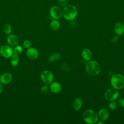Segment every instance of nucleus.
Segmentation results:
<instances>
[{
    "mask_svg": "<svg viewBox=\"0 0 124 124\" xmlns=\"http://www.w3.org/2000/svg\"><path fill=\"white\" fill-rule=\"evenodd\" d=\"M19 62V57L18 55L16 54H13L10 57V62L12 66H16Z\"/></svg>",
    "mask_w": 124,
    "mask_h": 124,
    "instance_id": "nucleus-18",
    "label": "nucleus"
},
{
    "mask_svg": "<svg viewBox=\"0 0 124 124\" xmlns=\"http://www.w3.org/2000/svg\"><path fill=\"white\" fill-rule=\"evenodd\" d=\"M117 102L118 103V105L121 107L124 108V98H119L117 100Z\"/></svg>",
    "mask_w": 124,
    "mask_h": 124,
    "instance_id": "nucleus-26",
    "label": "nucleus"
},
{
    "mask_svg": "<svg viewBox=\"0 0 124 124\" xmlns=\"http://www.w3.org/2000/svg\"><path fill=\"white\" fill-rule=\"evenodd\" d=\"M98 117L103 121H107L109 116V112L105 108H102L100 109L98 113Z\"/></svg>",
    "mask_w": 124,
    "mask_h": 124,
    "instance_id": "nucleus-14",
    "label": "nucleus"
},
{
    "mask_svg": "<svg viewBox=\"0 0 124 124\" xmlns=\"http://www.w3.org/2000/svg\"><path fill=\"white\" fill-rule=\"evenodd\" d=\"M13 53L14 51L12 48L7 45L2 46L0 48V54L4 58H10Z\"/></svg>",
    "mask_w": 124,
    "mask_h": 124,
    "instance_id": "nucleus-8",
    "label": "nucleus"
},
{
    "mask_svg": "<svg viewBox=\"0 0 124 124\" xmlns=\"http://www.w3.org/2000/svg\"><path fill=\"white\" fill-rule=\"evenodd\" d=\"M7 41L10 46H16L19 43V39L16 35L10 34L7 37Z\"/></svg>",
    "mask_w": 124,
    "mask_h": 124,
    "instance_id": "nucleus-13",
    "label": "nucleus"
},
{
    "mask_svg": "<svg viewBox=\"0 0 124 124\" xmlns=\"http://www.w3.org/2000/svg\"><path fill=\"white\" fill-rule=\"evenodd\" d=\"M40 78L41 80L45 84H50L53 80L54 75L51 71L45 70L41 73Z\"/></svg>",
    "mask_w": 124,
    "mask_h": 124,
    "instance_id": "nucleus-6",
    "label": "nucleus"
},
{
    "mask_svg": "<svg viewBox=\"0 0 124 124\" xmlns=\"http://www.w3.org/2000/svg\"><path fill=\"white\" fill-rule=\"evenodd\" d=\"M104 124V122H103V121H101V122H98L97 123V124Z\"/></svg>",
    "mask_w": 124,
    "mask_h": 124,
    "instance_id": "nucleus-29",
    "label": "nucleus"
},
{
    "mask_svg": "<svg viewBox=\"0 0 124 124\" xmlns=\"http://www.w3.org/2000/svg\"><path fill=\"white\" fill-rule=\"evenodd\" d=\"M114 30L117 35L119 36L123 35L124 33V25L122 22H117L114 25Z\"/></svg>",
    "mask_w": 124,
    "mask_h": 124,
    "instance_id": "nucleus-12",
    "label": "nucleus"
},
{
    "mask_svg": "<svg viewBox=\"0 0 124 124\" xmlns=\"http://www.w3.org/2000/svg\"><path fill=\"white\" fill-rule=\"evenodd\" d=\"M49 88L51 92L55 93H59L62 90V86L61 84L56 81L52 82L50 83Z\"/></svg>",
    "mask_w": 124,
    "mask_h": 124,
    "instance_id": "nucleus-11",
    "label": "nucleus"
},
{
    "mask_svg": "<svg viewBox=\"0 0 124 124\" xmlns=\"http://www.w3.org/2000/svg\"><path fill=\"white\" fill-rule=\"evenodd\" d=\"M60 57H61V55H60V53H53V54H51L48 57V60L50 62H54L55 61H56L59 60Z\"/></svg>",
    "mask_w": 124,
    "mask_h": 124,
    "instance_id": "nucleus-19",
    "label": "nucleus"
},
{
    "mask_svg": "<svg viewBox=\"0 0 124 124\" xmlns=\"http://www.w3.org/2000/svg\"><path fill=\"white\" fill-rule=\"evenodd\" d=\"M119 95L118 90L113 88L108 89L105 93L104 96L106 99L110 101L117 99L119 97Z\"/></svg>",
    "mask_w": 124,
    "mask_h": 124,
    "instance_id": "nucleus-5",
    "label": "nucleus"
},
{
    "mask_svg": "<svg viewBox=\"0 0 124 124\" xmlns=\"http://www.w3.org/2000/svg\"><path fill=\"white\" fill-rule=\"evenodd\" d=\"M83 118L84 121L89 124H94L96 123L98 116L95 111L93 109H87L83 114Z\"/></svg>",
    "mask_w": 124,
    "mask_h": 124,
    "instance_id": "nucleus-3",
    "label": "nucleus"
},
{
    "mask_svg": "<svg viewBox=\"0 0 124 124\" xmlns=\"http://www.w3.org/2000/svg\"><path fill=\"white\" fill-rule=\"evenodd\" d=\"M23 50V48L21 46H16V47L14 49V53L18 55L20 54Z\"/></svg>",
    "mask_w": 124,
    "mask_h": 124,
    "instance_id": "nucleus-21",
    "label": "nucleus"
},
{
    "mask_svg": "<svg viewBox=\"0 0 124 124\" xmlns=\"http://www.w3.org/2000/svg\"><path fill=\"white\" fill-rule=\"evenodd\" d=\"M13 76L10 73H5L0 77V82L2 84H7L9 83L12 80Z\"/></svg>",
    "mask_w": 124,
    "mask_h": 124,
    "instance_id": "nucleus-10",
    "label": "nucleus"
},
{
    "mask_svg": "<svg viewBox=\"0 0 124 124\" xmlns=\"http://www.w3.org/2000/svg\"><path fill=\"white\" fill-rule=\"evenodd\" d=\"M49 13L53 19H59L62 16V10L59 6L54 5L50 8Z\"/></svg>",
    "mask_w": 124,
    "mask_h": 124,
    "instance_id": "nucleus-7",
    "label": "nucleus"
},
{
    "mask_svg": "<svg viewBox=\"0 0 124 124\" xmlns=\"http://www.w3.org/2000/svg\"><path fill=\"white\" fill-rule=\"evenodd\" d=\"M81 56L85 61H89L92 58V53L89 49L84 48L82 51Z\"/></svg>",
    "mask_w": 124,
    "mask_h": 124,
    "instance_id": "nucleus-15",
    "label": "nucleus"
},
{
    "mask_svg": "<svg viewBox=\"0 0 124 124\" xmlns=\"http://www.w3.org/2000/svg\"><path fill=\"white\" fill-rule=\"evenodd\" d=\"M78 14V9L74 5H67L62 9V16L68 21H72L75 19Z\"/></svg>",
    "mask_w": 124,
    "mask_h": 124,
    "instance_id": "nucleus-1",
    "label": "nucleus"
},
{
    "mask_svg": "<svg viewBox=\"0 0 124 124\" xmlns=\"http://www.w3.org/2000/svg\"><path fill=\"white\" fill-rule=\"evenodd\" d=\"M85 69L87 74L89 75L95 76L99 73L100 66L97 62L95 61H89L86 65Z\"/></svg>",
    "mask_w": 124,
    "mask_h": 124,
    "instance_id": "nucleus-2",
    "label": "nucleus"
},
{
    "mask_svg": "<svg viewBox=\"0 0 124 124\" xmlns=\"http://www.w3.org/2000/svg\"><path fill=\"white\" fill-rule=\"evenodd\" d=\"M69 0H58L59 4L62 7H65L68 5Z\"/></svg>",
    "mask_w": 124,
    "mask_h": 124,
    "instance_id": "nucleus-24",
    "label": "nucleus"
},
{
    "mask_svg": "<svg viewBox=\"0 0 124 124\" xmlns=\"http://www.w3.org/2000/svg\"><path fill=\"white\" fill-rule=\"evenodd\" d=\"M49 89V87H48V85H47L46 84V85H44V86H43L41 88V89H40V91H41V92L42 93L45 94V93H46L48 92Z\"/></svg>",
    "mask_w": 124,
    "mask_h": 124,
    "instance_id": "nucleus-23",
    "label": "nucleus"
},
{
    "mask_svg": "<svg viewBox=\"0 0 124 124\" xmlns=\"http://www.w3.org/2000/svg\"><path fill=\"white\" fill-rule=\"evenodd\" d=\"M50 27L53 31H57L60 27V22L57 19L52 20L50 23Z\"/></svg>",
    "mask_w": 124,
    "mask_h": 124,
    "instance_id": "nucleus-17",
    "label": "nucleus"
},
{
    "mask_svg": "<svg viewBox=\"0 0 124 124\" xmlns=\"http://www.w3.org/2000/svg\"><path fill=\"white\" fill-rule=\"evenodd\" d=\"M26 55L27 57L31 60H36L39 55V53L37 49L33 47H30L26 51Z\"/></svg>",
    "mask_w": 124,
    "mask_h": 124,
    "instance_id": "nucleus-9",
    "label": "nucleus"
},
{
    "mask_svg": "<svg viewBox=\"0 0 124 124\" xmlns=\"http://www.w3.org/2000/svg\"><path fill=\"white\" fill-rule=\"evenodd\" d=\"M3 31L6 34H10L12 31V27L9 24H6L3 27Z\"/></svg>",
    "mask_w": 124,
    "mask_h": 124,
    "instance_id": "nucleus-20",
    "label": "nucleus"
},
{
    "mask_svg": "<svg viewBox=\"0 0 124 124\" xmlns=\"http://www.w3.org/2000/svg\"><path fill=\"white\" fill-rule=\"evenodd\" d=\"M118 39V37L116 36L113 37L112 39H111V42L113 43H115V42H116Z\"/></svg>",
    "mask_w": 124,
    "mask_h": 124,
    "instance_id": "nucleus-27",
    "label": "nucleus"
},
{
    "mask_svg": "<svg viewBox=\"0 0 124 124\" xmlns=\"http://www.w3.org/2000/svg\"><path fill=\"white\" fill-rule=\"evenodd\" d=\"M23 45L25 46V47L29 48L31 46V42L30 41L28 40H26L23 42Z\"/></svg>",
    "mask_w": 124,
    "mask_h": 124,
    "instance_id": "nucleus-25",
    "label": "nucleus"
},
{
    "mask_svg": "<svg viewBox=\"0 0 124 124\" xmlns=\"http://www.w3.org/2000/svg\"><path fill=\"white\" fill-rule=\"evenodd\" d=\"M73 106L74 109L76 110H79L82 106V101L79 97H77L74 100Z\"/></svg>",
    "mask_w": 124,
    "mask_h": 124,
    "instance_id": "nucleus-16",
    "label": "nucleus"
},
{
    "mask_svg": "<svg viewBox=\"0 0 124 124\" xmlns=\"http://www.w3.org/2000/svg\"><path fill=\"white\" fill-rule=\"evenodd\" d=\"M3 90V86L2 83H0V93H1Z\"/></svg>",
    "mask_w": 124,
    "mask_h": 124,
    "instance_id": "nucleus-28",
    "label": "nucleus"
},
{
    "mask_svg": "<svg viewBox=\"0 0 124 124\" xmlns=\"http://www.w3.org/2000/svg\"><path fill=\"white\" fill-rule=\"evenodd\" d=\"M117 106V104L114 100L110 101V102L108 103V108L112 110L115 109L116 108Z\"/></svg>",
    "mask_w": 124,
    "mask_h": 124,
    "instance_id": "nucleus-22",
    "label": "nucleus"
},
{
    "mask_svg": "<svg viewBox=\"0 0 124 124\" xmlns=\"http://www.w3.org/2000/svg\"><path fill=\"white\" fill-rule=\"evenodd\" d=\"M110 83L113 88L121 90L124 87V77L121 74H114L111 78Z\"/></svg>",
    "mask_w": 124,
    "mask_h": 124,
    "instance_id": "nucleus-4",
    "label": "nucleus"
}]
</instances>
